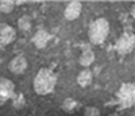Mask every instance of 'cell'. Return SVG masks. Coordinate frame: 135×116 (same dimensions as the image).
I'll use <instances>...</instances> for the list:
<instances>
[{
	"label": "cell",
	"mask_w": 135,
	"mask_h": 116,
	"mask_svg": "<svg viewBox=\"0 0 135 116\" xmlns=\"http://www.w3.org/2000/svg\"><path fill=\"white\" fill-rule=\"evenodd\" d=\"M55 85H57V76L47 67H42L34 78V90L41 96L51 93Z\"/></svg>",
	"instance_id": "1"
},
{
	"label": "cell",
	"mask_w": 135,
	"mask_h": 116,
	"mask_svg": "<svg viewBox=\"0 0 135 116\" xmlns=\"http://www.w3.org/2000/svg\"><path fill=\"white\" fill-rule=\"evenodd\" d=\"M109 34V22L105 18H99L95 22H92V25L89 26V41L95 45L103 43Z\"/></svg>",
	"instance_id": "2"
},
{
	"label": "cell",
	"mask_w": 135,
	"mask_h": 116,
	"mask_svg": "<svg viewBox=\"0 0 135 116\" xmlns=\"http://www.w3.org/2000/svg\"><path fill=\"white\" fill-rule=\"evenodd\" d=\"M116 96L119 99V103L123 107L132 105V103H134V84H131V83L123 84L120 86V89L118 90Z\"/></svg>",
	"instance_id": "3"
},
{
	"label": "cell",
	"mask_w": 135,
	"mask_h": 116,
	"mask_svg": "<svg viewBox=\"0 0 135 116\" xmlns=\"http://www.w3.org/2000/svg\"><path fill=\"white\" fill-rule=\"evenodd\" d=\"M132 47H134V37L131 34H123V35H120L115 45V49L120 55L128 54L132 50Z\"/></svg>",
	"instance_id": "4"
},
{
	"label": "cell",
	"mask_w": 135,
	"mask_h": 116,
	"mask_svg": "<svg viewBox=\"0 0 135 116\" xmlns=\"http://www.w3.org/2000/svg\"><path fill=\"white\" fill-rule=\"evenodd\" d=\"M15 96V85L7 78H0V103H4Z\"/></svg>",
	"instance_id": "5"
},
{
	"label": "cell",
	"mask_w": 135,
	"mask_h": 116,
	"mask_svg": "<svg viewBox=\"0 0 135 116\" xmlns=\"http://www.w3.org/2000/svg\"><path fill=\"white\" fill-rule=\"evenodd\" d=\"M16 32L15 30L11 27L7 23H2L0 25V47H4V46L9 45L15 39Z\"/></svg>",
	"instance_id": "6"
},
{
	"label": "cell",
	"mask_w": 135,
	"mask_h": 116,
	"mask_svg": "<svg viewBox=\"0 0 135 116\" xmlns=\"http://www.w3.org/2000/svg\"><path fill=\"white\" fill-rule=\"evenodd\" d=\"M81 11H83V4L81 2L78 0H73V2L68 3L65 11H64V15L68 20H76L78 16L81 15Z\"/></svg>",
	"instance_id": "7"
},
{
	"label": "cell",
	"mask_w": 135,
	"mask_h": 116,
	"mask_svg": "<svg viewBox=\"0 0 135 116\" xmlns=\"http://www.w3.org/2000/svg\"><path fill=\"white\" fill-rule=\"evenodd\" d=\"M27 69V60L23 55H16L9 62V70L14 74H22Z\"/></svg>",
	"instance_id": "8"
},
{
	"label": "cell",
	"mask_w": 135,
	"mask_h": 116,
	"mask_svg": "<svg viewBox=\"0 0 135 116\" xmlns=\"http://www.w3.org/2000/svg\"><path fill=\"white\" fill-rule=\"evenodd\" d=\"M49 41H50V34H49L46 30H39V31H37L35 35H34V38H32L34 45H35L38 49L46 47V45L49 43Z\"/></svg>",
	"instance_id": "9"
},
{
	"label": "cell",
	"mask_w": 135,
	"mask_h": 116,
	"mask_svg": "<svg viewBox=\"0 0 135 116\" xmlns=\"http://www.w3.org/2000/svg\"><path fill=\"white\" fill-rule=\"evenodd\" d=\"M92 80H93V74L91 70H88V69H84L78 73L77 76V84L80 85L81 88H86L88 85L92 84Z\"/></svg>",
	"instance_id": "10"
},
{
	"label": "cell",
	"mask_w": 135,
	"mask_h": 116,
	"mask_svg": "<svg viewBox=\"0 0 135 116\" xmlns=\"http://www.w3.org/2000/svg\"><path fill=\"white\" fill-rule=\"evenodd\" d=\"M95 58H96V55H95V53L92 50H89V49L88 50H84L83 54L80 55V65L84 66V67L91 66L95 62Z\"/></svg>",
	"instance_id": "11"
},
{
	"label": "cell",
	"mask_w": 135,
	"mask_h": 116,
	"mask_svg": "<svg viewBox=\"0 0 135 116\" xmlns=\"http://www.w3.org/2000/svg\"><path fill=\"white\" fill-rule=\"evenodd\" d=\"M76 107H77V101H76L74 99H72V97L65 99V100L62 101V105H61L62 111H65L66 113H72V112L76 109Z\"/></svg>",
	"instance_id": "12"
},
{
	"label": "cell",
	"mask_w": 135,
	"mask_h": 116,
	"mask_svg": "<svg viewBox=\"0 0 135 116\" xmlns=\"http://www.w3.org/2000/svg\"><path fill=\"white\" fill-rule=\"evenodd\" d=\"M18 28L20 31H28L31 28V19L27 15H23L18 19Z\"/></svg>",
	"instance_id": "13"
},
{
	"label": "cell",
	"mask_w": 135,
	"mask_h": 116,
	"mask_svg": "<svg viewBox=\"0 0 135 116\" xmlns=\"http://www.w3.org/2000/svg\"><path fill=\"white\" fill-rule=\"evenodd\" d=\"M14 7H15L14 0H2V2H0V12L2 14H9V12H12Z\"/></svg>",
	"instance_id": "14"
},
{
	"label": "cell",
	"mask_w": 135,
	"mask_h": 116,
	"mask_svg": "<svg viewBox=\"0 0 135 116\" xmlns=\"http://www.w3.org/2000/svg\"><path fill=\"white\" fill-rule=\"evenodd\" d=\"M12 99H14V107H15L16 109H22V108L25 107L26 100H25L23 95H15Z\"/></svg>",
	"instance_id": "15"
},
{
	"label": "cell",
	"mask_w": 135,
	"mask_h": 116,
	"mask_svg": "<svg viewBox=\"0 0 135 116\" xmlns=\"http://www.w3.org/2000/svg\"><path fill=\"white\" fill-rule=\"evenodd\" d=\"M83 116H101V113L96 107H86L83 112Z\"/></svg>",
	"instance_id": "16"
},
{
	"label": "cell",
	"mask_w": 135,
	"mask_h": 116,
	"mask_svg": "<svg viewBox=\"0 0 135 116\" xmlns=\"http://www.w3.org/2000/svg\"><path fill=\"white\" fill-rule=\"evenodd\" d=\"M108 116H120V115H119L118 112H112V113H109Z\"/></svg>",
	"instance_id": "17"
}]
</instances>
